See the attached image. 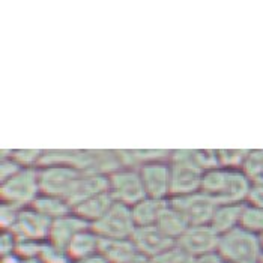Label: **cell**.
<instances>
[{
  "label": "cell",
  "mask_w": 263,
  "mask_h": 263,
  "mask_svg": "<svg viewBox=\"0 0 263 263\" xmlns=\"http://www.w3.org/2000/svg\"><path fill=\"white\" fill-rule=\"evenodd\" d=\"M20 208L14 206V204H8V203H2L0 204V227L2 230H11L20 215Z\"/></svg>",
  "instance_id": "30"
},
{
  "label": "cell",
  "mask_w": 263,
  "mask_h": 263,
  "mask_svg": "<svg viewBox=\"0 0 263 263\" xmlns=\"http://www.w3.org/2000/svg\"><path fill=\"white\" fill-rule=\"evenodd\" d=\"M41 242L36 241H30V239H18L15 253L20 256L23 260L26 259H35L40 254Z\"/></svg>",
  "instance_id": "32"
},
{
  "label": "cell",
  "mask_w": 263,
  "mask_h": 263,
  "mask_svg": "<svg viewBox=\"0 0 263 263\" xmlns=\"http://www.w3.org/2000/svg\"><path fill=\"white\" fill-rule=\"evenodd\" d=\"M115 200L111 199L110 193H102L98 196H93L84 202L79 203L72 208V212L76 215H79L81 220H84L87 224L97 223L98 220H101L102 217L107 214V211L113 206Z\"/></svg>",
  "instance_id": "16"
},
{
  "label": "cell",
  "mask_w": 263,
  "mask_h": 263,
  "mask_svg": "<svg viewBox=\"0 0 263 263\" xmlns=\"http://www.w3.org/2000/svg\"><path fill=\"white\" fill-rule=\"evenodd\" d=\"M226 260L223 259V256L217 251H211V253H206L202 256H197L193 259V263H224Z\"/></svg>",
  "instance_id": "34"
},
{
  "label": "cell",
  "mask_w": 263,
  "mask_h": 263,
  "mask_svg": "<svg viewBox=\"0 0 263 263\" xmlns=\"http://www.w3.org/2000/svg\"><path fill=\"white\" fill-rule=\"evenodd\" d=\"M17 236L11 232V230H2V236H0V254L6 256L11 253H15L17 248Z\"/></svg>",
  "instance_id": "33"
},
{
  "label": "cell",
  "mask_w": 263,
  "mask_h": 263,
  "mask_svg": "<svg viewBox=\"0 0 263 263\" xmlns=\"http://www.w3.org/2000/svg\"><path fill=\"white\" fill-rule=\"evenodd\" d=\"M170 200H158V199H151L146 197L142 202L136 203L131 211L134 217L136 226H155L158 223L164 209L168 206Z\"/></svg>",
  "instance_id": "20"
},
{
  "label": "cell",
  "mask_w": 263,
  "mask_h": 263,
  "mask_svg": "<svg viewBox=\"0 0 263 263\" xmlns=\"http://www.w3.org/2000/svg\"><path fill=\"white\" fill-rule=\"evenodd\" d=\"M0 263H23V259L17 253H11L6 256H2V262Z\"/></svg>",
  "instance_id": "36"
},
{
  "label": "cell",
  "mask_w": 263,
  "mask_h": 263,
  "mask_svg": "<svg viewBox=\"0 0 263 263\" xmlns=\"http://www.w3.org/2000/svg\"><path fill=\"white\" fill-rule=\"evenodd\" d=\"M218 253L230 263H262L263 260L259 235L242 227H236L220 236Z\"/></svg>",
  "instance_id": "3"
},
{
  "label": "cell",
  "mask_w": 263,
  "mask_h": 263,
  "mask_svg": "<svg viewBox=\"0 0 263 263\" xmlns=\"http://www.w3.org/2000/svg\"><path fill=\"white\" fill-rule=\"evenodd\" d=\"M241 170L250 179L263 176V149H250Z\"/></svg>",
  "instance_id": "27"
},
{
  "label": "cell",
  "mask_w": 263,
  "mask_h": 263,
  "mask_svg": "<svg viewBox=\"0 0 263 263\" xmlns=\"http://www.w3.org/2000/svg\"><path fill=\"white\" fill-rule=\"evenodd\" d=\"M250 149H217L218 164L224 168L241 170Z\"/></svg>",
  "instance_id": "24"
},
{
  "label": "cell",
  "mask_w": 263,
  "mask_h": 263,
  "mask_svg": "<svg viewBox=\"0 0 263 263\" xmlns=\"http://www.w3.org/2000/svg\"><path fill=\"white\" fill-rule=\"evenodd\" d=\"M172 197H182L199 193L204 170L190 160L185 149L172 151Z\"/></svg>",
  "instance_id": "5"
},
{
  "label": "cell",
  "mask_w": 263,
  "mask_h": 263,
  "mask_svg": "<svg viewBox=\"0 0 263 263\" xmlns=\"http://www.w3.org/2000/svg\"><path fill=\"white\" fill-rule=\"evenodd\" d=\"M44 155L41 149H11L12 160L23 168H38Z\"/></svg>",
  "instance_id": "26"
},
{
  "label": "cell",
  "mask_w": 263,
  "mask_h": 263,
  "mask_svg": "<svg viewBox=\"0 0 263 263\" xmlns=\"http://www.w3.org/2000/svg\"><path fill=\"white\" fill-rule=\"evenodd\" d=\"M100 253L110 263H136L143 256L131 239H102Z\"/></svg>",
  "instance_id": "15"
},
{
  "label": "cell",
  "mask_w": 263,
  "mask_h": 263,
  "mask_svg": "<svg viewBox=\"0 0 263 263\" xmlns=\"http://www.w3.org/2000/svg\"><path fill=\"white\" fill-rule=\"evenodd\" d=\"M242 206L243 203H241V204H217L209 226L220 236L230 232V230H233V229H236V227H239Z\"/></svg>",
  "instance_id": "19"
},
{
  "label": "cell",
  "mask_w": 263,
  "mask_h": 263,
  "mask_svg": "<svg viewBox=\"0 0 263 263\" xmlns=\"http://www.w3.org/2000/svg\"><path fill=\"white\" fill-rule=\"evenodd\" d=\"M131 241L136 245L137 251L146 259H152L161 254L176 243L172 238H168L157 224L136 227L131 236Z\"/></svg>",
  "instance_id": "12"
},
{
  "label": "cell",
  "mask_w": 263,
  "mask_h": 263,
  "mask_svg": "<svg viewBox=\"0 0 263 263\" xmlns=\"http://www.w3.org/2000/svg\"><path fill=\"white\" fill-rule=\"evenodd\" d=\"M224 263H230V262H224Z\"/></svg>",
  "instance_id": "39"
},
{
  "label": "cell",
  "mask_w": 263,
  "mask_h": 263,
  "mask_svg": "<svg viewBox=\"0 0 263 263\" xmlns=\"http://www.w3.org/2000/svg\"><path fill=\"white\" fill-rule=\"evenodd\" d=\"M71 263H110L101 253H97L93 256H89V257H84V259H80V260H74Z\"/></svg>",
  "instance_id": "35"
},
{
  "label": "cell",
  "mask_w": 263,
  "mask_h": 263,
  "mask_svg": "<svg viewBox=\"0 0 263 263\" xmlns=\"http://www.w3.org/2000/svg\"><path fill=\"white\" fill-rule=\"evenodd\" d=\"M259 239H260V245H262V250H263V232L259 235Z\"/></svg>",
  "instance_id": "38"
},
{
  "label": "cell",
  "mask_w": 263,
  "mask_h": 263,
  "mask_svg": "<svg viewBox=\"0 0 263 263\" xmlns=\"http://www.w3.org/2000/svg\"><path fill=\"white\" fill-rule=\"evenodd\" d=\"M108 193L115 202L129 208L147 197L139 168L131 167H122L108 175Z\"/></svg>",
  "instance_id": "7"
},
{
  "label": "cell",
  "mask_w": 263,
  "mask_h": 263,
  "mask_svg": "<svg viewBox=\"0 0 263 263\" xmlns=\"http://www.w3.org/2000/svg\"><path fill=\"white\" fill-rule=\"evenodd\" d=\"M220 235L209 226H190L176 243L193 259L218 250Z\"/></svg>",
  "instance_id": "11"
},
{
  "label": "cell",
  "mask_w": 263,
  "mask_h": 263,
  "mask_svg": "<svg viewBox=\"0 0 263 263\" xmlns=\"http://www.w3.org/2000/svg\"><path fill=\"white\" fill-rule=\"evenodd\" d=\"M32 208L51 221L72 212V206L66 199L50 196V194H40L38 199L32 204Z\"/></svg>",
  "instance_id": "22"
},
{
  "label": "cell",
  "mask_w": 263,
  "mask_h": 263,
  "mask_svg": "<svg viewBox=\"0 0 263 263\" xmlns=\"http://www.w3.org/2000/svg\"><path fill=\"white\" fill-rule=\"evenodd\" d=\"M149 263H193V257L186 251H183L178 243H175L172 248L149 259Z\"/></svg>",
  "instance_id": "28"
},
{
  "label": "cell",
  "mask_w": 263,
  "mask_h": 263,
  "mask_svg": "<svg viewBox=\"0 0 263 263\" xmlns=\"http://www.w3.org/2000/svg\"><path fill=\"white\" fill-rule=\"evenodd\" d=\"M62 164L69 165L81 173L110 175L122 168L118 151L105 149H53L44 151L41 165Z\"/></svg>",
  "instance_id": "1"
},
{
  "label": "cell",
  "mask_w": 263,
  "mask_h": 263,
  "mask_svg": "<svg viewBox=\"0 0 263 263\" xmlns=\"http://www.w3.org/2000/svg\"><path fill=\"white\" fill-rule=\"evenodd\" d=\"M245 203L263 208V176L250 179V190Z\"/></svg>",
  "instance_id": "31"
},
{
  "label": "cell",
  "mask_w": 263,
  "mask_h": 263,
  "mask_svg": "<svg viewBox=\"0 0 263 263\" xmlns=\"http://www.w3.org/2000/svg\"><path fill=\"white\" fill-rule=\"evenodd\" d=\"M90 227L102 239H131L137 226L131 208L115 202L101 220Z\"/></svg>",
  "instance_id": "8"
},
{
  "label": "cell",
  "mask_w": 263,
  "mask_h": 263,
  "mask_svg": "<svg viewBox=\"0 0 263 263\" xmlns=\"http://www.w3.org/2000/svg\"><path fill=\"white\" fill-rule=\"evenodd\" d=\"M170 203L188 220L190 226L209 224L217 208V203L202 191L182 197H172Z\"/></svg>",
  "instance_id": "10"
},
{
  "label": "cell",
  "mask_w": 263,
  "mask_h": 263,
  "mask_svg": "<svg viewBox=\"0 0 263 263\" xmlns=\"http://www.w3.org/2000/svg\"><path fill=\"white\" fill-rule=\"evenodd\" d=\"M157 226L161 229L168 238H172L176 242L183 233L186 232V229L190 227V223H188V220L183 217L182 214L172 203L168 202V206L164 209V212L161 214Z\"/></svg>",
  "instance_id": "21"
},
{
  "label": "cell",
  "mask_w": 263,
  "mask_h": 263,
  "mask_svg": "<svg viewBox=\"0 0 263 263\" xmlns=\"http://www.w3.org/2000/svg\"><path fill=\"white\" fill-rule=\"evenodd\" d=\"M122 167L140 168L144 164L170 160L172 151L165 149H118Z\"/></svg>",
  "instance_id": "18"
},
{
  "label": "cell",
  "mask_w": 263,
  "mask_h": 263,
  "mask_svg": "<svg viewBox=\"0 0 263 263\" xmlns=\"http://www.w3.org/2000/svg\"><path fill=\"white\" fill-rule=\"evenodd\" d=\"M23 167L18 165L17 162L12 160L11 157V151H5L2 149V160H0V181H6L12 176H15Z\"/></svg>",
  "instance_id": "29"
},
{
  "label": "cell",
  "mask_w": 263,
  "mask_h": 263,
  "mask_svg": "<svg viewBox=\"0 0 263 263\" xmlns=\"http://www.w3.org/2000/svg\"><path fill=\"white\" fill-rule=\"evenodd\" d=\"M51 227V220L44 217L32 206L20 211L18 220L11 232L17 236V239H30L36 242H44L48 239Z\"/></svg>",
  "instance_id": "13"
},
{
  "label": "cell",
  "mask_w": 263,
  "mask_h": 263,
  "mask_svg": "<svg viewBox=\"0 0 263 263\" xmlns=\"http://www.w3.org/2000/svg\"><path fill=\"white\" fill-rule=\"evenodd\" d=\"M81 172L62 164H48L38 167L41 194L69 199L80 181Z\"/></svg>",
  "instance_id": "6"
},
{
  "label": "cell",
  "mask_w": 263,
  "mask_h": 263,
  "mask_svg": "<svg viewBox=\"0 0 263 263\" xmlns=\"http://www.w3.org/2000/svg\"><path fill=\"white\" fill-rule=\"evenodd\" d=\"M146 196L158 200L172 199V164L170 160L144 164L139 168Z\"/></svg>",
  "instance_id": "9"
},
{
  "label": "cell",
  "mask_w": 263,
  "mask_h": 263,
  "mask_svg": "<svg viewBox=\"0 0 263 263\" xmlns=\"http://www.w3.org/2000/svg\"><path fill=\"white\" fill-rule=\"evenodd\" d=\"M87 227H90V224H87L84 220H81L79 215L71 212L65 217H61V218L51 221V227H50V233H48L47 241L66 250L68 243L74 239V236L79 235L80 232H83Z\"/></svg>",
  "instance_id": "14"
},
{
  "label": "cell",
  "mask_w": 263,
  "mask_h": 263,
  "mask_svg": "<svg viewBox=\"0 0 263 263\" xmlns=\"http://www.w3.org/2000/svg\"><path fill=\"white\" fill-rule=\"evenodd\" d=\"M38 259L42 263H71V257L65 248H61L50 241L41 242Z\"/></svg>",
  "instance_id": "25"
},
{
  "label": "cell",
  "mask_w": 263,
  "mask_h": 263,
  "mask_svg": "<svg viewBox=\"0 0 263 263\" xmlns=\"http://www.w3.org/2000/svg\"><path fill=\"white\" fill-rule=\"evenodd\" d=\"M23 263H42L38 259V257H35V259H26V260H23Z\"/></svg>",
  "instance_id": "37"
},
{
  "label": "cell",
  "mask_w": 263,
  "mask_h": 263,
  "mask_svg": "<svg viewBox=\"0 0 263 263\" xmlns=\"http://www.w3.org/2000/svg\"><path fill=\"white\" fill-rule=\"evenodd\" d=\"M239 227L254 235H260L263 232V208L243 203Z\"/></svg>",
  "instance_id": "23"
},
{
  "label": "cell",
  "mask_w": 263,
  "mask_h": 263,
  "mask_svg": "<svg viewBox=\"0 0 263 263\" xmlns=\"http://www.w3.org/2000/svg\"><path fill=\"white\" fill-rule=\"evenodd\" d=\"M40 194L38 168H23L15 176L0 183L2 203L14 204L20 209L30 208Z\"/></svg>",
  "instance_id": "4"
},
{
  "label": "cell",
  "mask_w": 263,
  "mask_h": 263,
  "mask_svg": "<svg viewBox=\"0 0 263 263\" xmlns=\"http://www.w3.org/2000/svg\"><path fill=\"white\" fill-rule=\"evenodd\" d=\"M100 245L101 238L92 230V227H87L74 236V239L68 243L66 251L71 257V262H74L100 253Z\"/></svg>",
  "instance_id": "17"
},
{
  "label": "cell",
  "mask_w": 263,
  "mask_h": 263,
  "mask_svg": "<svg viewBox=\"0 0 263 263\" xmlns=\"http://www.w3.org/2000/svg\"><path fill=\"white\" fill-rule=\"evenodd\" d=\"M250 178L242 170L217 167L204 172L202 191L217 204H241L247 202Z\"/></svg>",
  "instance_id": "2"
}]
</instances>
